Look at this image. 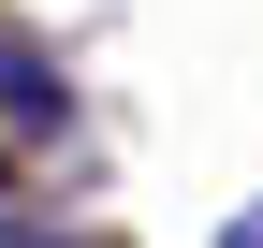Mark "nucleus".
I'll return each mask as SVG.
<instances>
[{
	"label": "nucleus",
	"instance_id": "obj_2",
	"mask_svg": "<svg viewBox=\"0 0 263 248\" xmlns=\"http://www.w3.org/2000/svg\"><path fill=\"white\" fill-rule=\"evenodd\" d=\"M0 248H73V234H15V219H0Z\"/></svg>",
	"mask_w": 263,
	"mask_h": 248
},
{
	"label": "nucleus",
	"instance_id": "obj_1",
	"mask_svg": "<svg viewBox=\"0 0 263 248\" xmlns=\"http://www.w3.org/2000/svg\"><path fill=\"white\" fill-rule=\"evenodd\" d=\"M59 117H73L59 102V58H29L15 29H0V132H59Z\"/></svg>",
	"mask_w": 263,
	"mask_h": 248
},
{
	"label": "nucleus",
	"instance_id": "obj_3",
	"mask_svg": "<svg viewBox=\"0 0 263 248\" xmlns=\"http://www.w3.org/2000/svg\"><path fill=\"white\" fill-rule=\"evenodd\" d=\"M219 248H263V204H249V219H234V234H219Z\"/></svg>",
	"mask_w": 263,
	"mask_h": 248
}]
</instances>
